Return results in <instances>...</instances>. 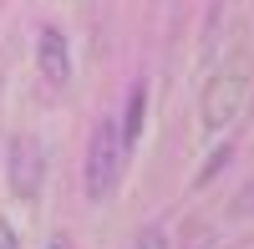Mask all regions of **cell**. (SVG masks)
Masks as SVG:
<instances>
[{
    "label": "cell",
    "mask_w": 254,
    "mask_h": 249,
    "mask_svg": "<svg viewBox=\"0 0 254 249\" xmlns=\"http://www.w3.org/2000/svg\"><path fill=\"white\" fill-rule=\"evenodd\" d=\"M36 66L51 87H66L71 81V46H66V31L61 26H41L36 31Z\"/></svg>",
    "instance_id": "4"
},
{
    "label": "cell",
    "mask_w": 254,
    "mask_h": 249,
    "mask_svg": "<svg viewBox=\"0 0 254 249\" xmlns=\"http://www.w3.org/2000/svg\"><path fill=\"white\" fill-rule=\"evenodd\" d=\"M0 249H20V234H15V224L0 214Z\"/></svg>",
    "instance_id": "7"
},
{
    "label": "cell",
    "mask_w": 254,
    "mask_h": 249,
    "mask_svg": "<svg viewBox=\"0 0 254 249\" xmlns=\"http://www.w3.org/2000/svg\"><path fill=\"white\" fill-rule=\"evenodd\" d=\"M142 122H147V81H132V92H127V112L117 122L122 148H137V142H142Z\"/></svg>",
    "instance_id": "5"
},
{
    "label": "cell",
    "mask_w": 254,
    "mask_h": 249,
    "mask_svg": "<svg viewBox=\"0 0 254 249\" xmlns=\"http://www.w3.org/2000/svg\"><path fill=\"white\" fill-rule=\"evenodd\" d=\"M249 92H254V56L249 51H229L224 61H219V71L208 76V87H203V132H229L239 122V112H244V102H249Z\"/></svg>",
    "instance_id": "1"
},
{
    "label": "cell",
    "mask_w": 254,
    "mask_h": 249,
    "mask_svg": "<svg viewBox=\"0 0 254 249\" xmlns=\"http://www.w3.org/2000/svg\"><path fill=\"white\" fill-rule=\"evenodd\" d=\"M132 249H173V244H168V229H163V224H147V229H137Z\"/></svg>",
    "instance_id": "6"
},
{
    "label": "cell",
    "mask_w": 254,
    "mask_h": 249,
    "mask_svg": "<svg viewBox=\"0 0 254 249\" xmlns=\"http://www.w3.org/2000/svg\"><path fill=\"white\" fill-rule=\"evenodd\" d=\"M5 183L20 203H36L41 198V183H46V148L31 137V132H15L10 148H5Z\"/></svg>",
    "instance_id": "3"
},
{
    "label": "cell",
    "mask_w": 254,
    "mask_h": 249,
    "mask_svg": "<svg viewBox=\"0 0 254 249\" xmlns=\"http://www.w3.org/2000/svg\"><path fill=\"white\" fill-rule=\"evenodd\" d=\"M46 249H71V239H66V234H56V239H46Z\"/></svg>",
    "instance_id": "8"
},
{
    "label": "cell",
    "mask_w": 254,
    "mask_h": 249,
    "mask_svg": "<svg viewBox=\"0 0 254 249\" xmlns=\"http://www.w3.org/2000/svg\"><path fill=\"white\" fill-rule=\"evenodd\" d=\"M122 163H127V148H122V132L112 117H102L92 127V142H87V173H81V183H87V198L92 203H107L117 193L122 183Z\"/></svg>",
    "instance_id": "2"
}]
</instances>
